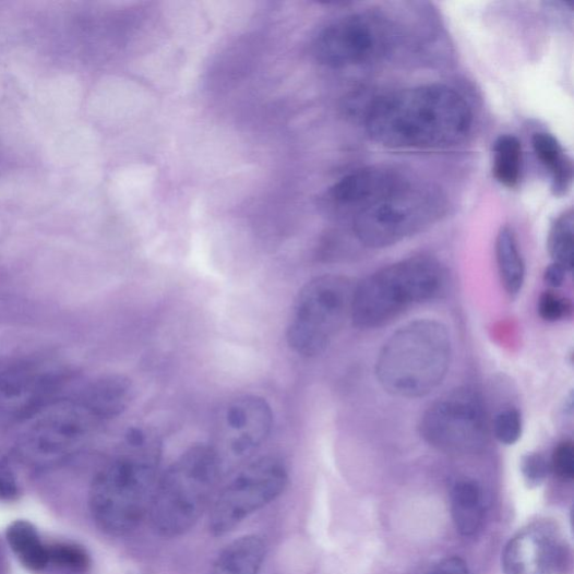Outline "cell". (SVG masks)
Wrapping results in <instances>:
<instances>
[{
    "label": "cell",
    "mask_w": 574,
    "mask_h": 574,
    "mask_svg": "<svg viewBox=\"0 0 574 574\" xmlns=\"http://www.w3.org/2000/svg\"><path fill=\"white\" fill-rule=\"evenodd\" d=\"M474 124L471 107L443 85L406 88L383 96L367 111L364 128L375 143L392 150L428 151L463 142Z\"/></svg>",
    "instance_id": "6da1fadb"
},
{
    "label": "cell",
    "mask_w": 574,
    "mask_h": 574,
    "mask_svg": "<svg viewBox=\"0 0 574 574\" xmlns=\"http://www.w3.org/2000/svg\"><path fill=\"white\" fill-rule=\"evenodd\" d=\"M129 453L107 465L94 487V505L105 529L128 535L150 514L159 478L160 444L141 428L127 433Z\"/></svg>",
    "instance_id": "7a4b0ae2"
},
{
    "label": "cell",
    "mask_w": 574,
    "mask_h": 574,
    "mask_svg": "<svg viewBox=\"0 0 574 574\" xmlns=\"http://www.w3.org/2000/svg\"><path fill=\"white\" fill-rule=\"evenodd\" d=\"M453 340L447 327L432 319L409 322L396 331L382 347L375 374L381 387L399 398H420L445 380Z\"/></svg>",
    "instance_id": "3957f363"
},
{
    "label": "cell",
    "mask_w": 574,
    "mask_h": 574,
    "mask_svg": "<svg viewBox=\"0 0 574 574\" xmlns=\"http://www.w3.org/2000/svg\"><path fill=\"white\" fill-rule=\"evenodd\" d=\"M224 473L211 444L193 445L159 476L150 516L162 538L186 535L211 510Z\"/></svg>",
    "instance_id": "277c9868"
},
{
    "label": "cell",
    "mask_w": 574,
    "mask_h": 574,
    "mask_svg": "<svg viewBox=\"0 0 574 574\" xmlns=\"http://www.w3.org/2000/svg\"><path fill=\"white\" fill-rule=\"evenodd\" d=\"M446 282L444 266L430 256L391 264L356 284L351 321L358 330H379L407 310L439 298Z\"/></svg>",
    "instance_id": "5b68a950"
},
{
    "label": "cell",
    "mask_w": 574,
    "mask_h": 574,
    "mask_svg": "<svg viewBox=\"0 0 574 574\" xmlns=\"http://www.w3.org/2000/svg\"><path fill=\"white\" fill-rule=\"evenodd\" d=\"M356 284L347 276L326 274L302 287L286 332L296 354L313 358L331 347L351 320Z\"/></svg>",
    "instance_id": "8992f818"
},
{
    "label": "cell",
    "mask_w": 574,
    "mask_h": 574,
    "mask_svg": "<svg viewBox=\"0 0 574 574\" xmlns=\"http://www.w3.org/2000/svg\"><path fill=\"white\" fill-rule=\"evenodd\" d=\"M445 212L446 199L439 189L406 180L357 215L352 230L364 248L382 250L429 229Z\"/></svg>",
    "instance_id": "52a82bcc"
},
{
    "label": "cell",
    "mask_w": 574,
    "mask_h": 574,
    "mask_svg": "<svg viewBox=\"0 0 574 574\" xmlns=\"http://www.w3.org/2000/svg\"><path fill=\"white\" fill-rule=\"evenodd\" d=\"M397 43L393 23L384 15H347L324 27L314 40L316 60L330 68L374 64L390 56Z\"/></svg>",
    "instance_id": "ba28073f"
},
{
    "label": "cell",
    "mask_w": 574,
    "mask_h": 574,
    "mask_svg": "<svg viewBox=\"0 0 574 574\" xmlns=\"http://www.w3.org/2000/svg\"><path fill=\"white\" fill-rule=\"evenodd\" d=\"M289 481L285 464L263 457L244 465L216 494L210 512V529L228 535L244 519L278 499Z\"/></svg>",
    "instance_id": "9c48e42d"
},
{
    "label": "cell",
    "mask_w": 574,
    "mask_h": 574,
    "mask_svg": "<svg viewBox=\"0 0 574 574\" xmlns=\"http://www.w3.org/2000/svg\"><path fill=\"white\" fill-rule=\"evenodd\" d=\"M419 432L441 453L456 456L478 453L488 439L487 414L481 397L467 387L443 395L421 417Z\"/></svg>",
    "instance_id": "30bf717a"
},
{
    "label": "cell",
    "mask_w": 574,
    "mask_h": 574,
    "mask_svg": "<svg viewBox=\"0 0 574 574\" xmlns=\"http://www.w3.org/2000/svg\"><path fill=\"white\" fill-rule=\"evenodd\" d=\"M67 375L37 361L14 363L0 373V429L26 423L59 400Z\"/></svg>",
    "instance_id": "8fae6325"
},
{
    "label": "cell",
    "mask_w": 574,
    "mask_h": 574,
    "mask_svg": "<svg viewBox=\"0 0 574 574\" xmlns=\"http://www.w3.org/2000/svg\"><path fill=\"white\" fill-rule=\"evenodd\" d=\"M273 411L267 400L258 395H242L228 402L219 411L211 444L223 469L249 462L268 439Z\"/></svg>",
    "instance_id": "7c38bea8"
},
{
    "label": "cell",
    "mask_w": 574,
    "mask_h": 574,
    "mask_svg": "<svg viewBox=\"0 0 574 574\" xmlns=\"http://www.w3.org/2000/svg\"><path fill=\"white\" fill-rule=\"evenodd\" d=\"M28 422L21 445L44 455L65 453L100 424L76 397L60 398Z\"/></svg>",
    "instance_id": "4fadbf2b"
},
{
    "label": "cell",
    "mask_w": 574,
    "mask_h": 574,
    "mask_svg": "<svg viewBox=\"0 0 574 574\" xmlns=\"http://www.w3.org/2000/svg\"><path fill=\"white\" fill-rule=\"evenodd\" d=\"M566 560V548L554 526L528 525L509 542L503 553L505 574H554Z\"/></svg>",
    "instance_id": "5bb4252c"
},
{
    "label": "cell",
    "mask_w": 574,
    "mask_h": 574,
    "mask_svg": "<svg viewBox=\"0 0 574 574\" xmlns=\"http://www.w3.org/2000/svg\"><path fill=\"white\" fill-rule=\"evenodd\" d=\"M406 180L398 172L386 168L360 170L346 176L327 190V206L352 220Z\"/></svg>",
    "instance_id": "9a60e30c"
},
{
    "label": "cell",
    "mask_w": 574,
    "mask_h": 574,
    "mask_svg": "<svg viewBox=\"0 0 574 574\" xmlns=\"http://www.w3.org/2000/svg\"><path fill=\"white\" fill-rule=\"evenodd\" d=\"M133 382L125 375L109 374L91 382L76 398L100 423L127 411L134 399Z\"/></svg>",
    "instance_id": "2e32d148"
},
{
    "label": "cell",
    "mask_w": 574,
    "mask_h": 574,
    "mask_svg": "<svg viewBox=\"0 0 574 574\" xmlns=\"http://www.w3.org/2000/svg\"><path fill=\"white\" fill-rule=\"evenodd\" d=\"M451 516L457 531L474 537L485 519V503L480 486L470 479L459 480L451 491Z\"/></svg>",
    "instance_id": "e0dca14e"
},
{
    "label": "cell",
    "mask_w": 574,
    "mask_h": 574,
    "mask_svg": "<svg viewBox=\"0 0 574 574\" xmlns=\"http://www.w3.org/2000/svg\"><path fill=\"white\" fill-rule=\"evenodd\" d=\"M265 558L264 540L259 536H244L219 553L212 574H260Z\"/></svg>",
    "instance_id": "ac0fdd59"
},
{
    "label": "cell",
    "mask_w": 574,
    "mask_h": 574,
    "mask_svg": "<svg viewBox=\"0 0 574 574\" xmlns=\"http://www.w3.org/2000/svg\"><path fill=\"white\" fill-rule=\"evenodd\" d=\"M533 150L542 166L552 177V192L555 196L567 193L573 180V163L559 141L551 134L537 133L531 139Z\"/></svg>",
    "instance_id": "d6986e66"
},
{
    "label": "cell",
    "mask_w": 574,
    "mask_h": 574,
    "mask_svg": "<svg viewBox=\"0 0 574 574\" xmlns=\"http://www.w3.org/2000/svg\"><path fill=\"white\" fill-rule=\"evenodd\" d=\"M497 261L506 294L517 297L525 282V263L519 251L515 232L509 226L502 227L497 238Z\"/></svg>",
    "instance_id": "ffe728a7"
},
{
    "label": "cell",
    "mask_w": 574,
    "mask_h": 574,
    "mask_svg": "<svg viewBox=\"0 0 574 574\" xmlns=\"http://www.w3.org/2000/svg\"><path fill=\"white\" fill-rule=\"evenodd\" d=\"M7 537L12 550L27 569L40 571L48 565V548L40 542L37 530L29 522L16 521L11 524Z\"/></svg>",
    "instance_id": "44dd1931"
},
{
    "label": "cell",
    "mask_w": 574,
    "mask_h": 574,
    "mask_svg": "<svg viewBox=\"0 0 574 574\" xmlns=\"http://www.w3.org/2000/svg\"><path fill=\"white\" fill-rule=\"evenodd\" d=\"M493 174L495 179L506 188L519 183L523 168V148L514 135H502L494 144Z\"/></svg>",
    "instance_id": "7402d4cb"
},
{
    "label": "cell",
    "mask_w": 574,
    "mask_h": 574,
    "mask_svg": "<svg viewBox=\"0 0 574 574\" xmlns=\"http://www.w3.org/2000/svg\"><path fill=\"white\" fill-rule=\"evenodd\" d=\"M573 212L569 210L555 219L548 238V250L552 264L564 268L569 273L573 268Z\"/></svg>",
    "instance_id": "603a6c76"
},
{
    "label": "cell",
    "mask_w": 574,
    "mask_h": 574,
    "mask_svg": "<svg viewBox=\"0 0 574 574\" xmlns=\"http://www.w3.org/2000/svg\"><path fill=\"white\" fill-rule=\"evenodd\" d=\"M522 416L516 408H505L497 416L494 421V434L502 444H515L522 437Z\"/></svg>",
    "instance_id": "cb8c5ba5"
},
{
    "label": "cell",
    "mask_w": 574,
    "mask_h": 574,
    "mask_svg": "<svg viewBox=\"0 0 574 574\" xmlns=\"http://www.w3.org/2000/svg\"><path fill=\"white\" fill-rule=\"evenodd\" d=\"M49 562L72 570H86L91 564L88 553L73 545H55L48 548Z\"/></svg>",
    "instance_id": "d4e9b609"
},
{
    "label": "cell",
    "mask_w": 574,
    "mask_h": 574,
    "mask_svg": "<svg viewBox=\"0 0 574 574\" xmlns=\"http://www.w3.org/2000/svg\"><path fill=\"white\" fill-rule=\"evenodd\" d=\"M551 470L562 480H572L574 476V446L571 441H563L553 451Z\"/></svg>",
    "instance_id": "484cf974"
},
{
    "label": "cell",
    "mask_w": 574,
    "mask_h": 574,
    "mask_svg": "<svg viewBox=\"0 0 574 574\" xmlns=\"http://www.w3.org/2000/svg\"><path fill=\"white\" fill-rule=\"evenodd\" d=\"M570 311V303L554 292H546L539 300V313L546 321L557 322L562 320Z\"/></svg>",
    "instance_id": "4316f807"
},
{
    "label": "cell",
    "mask_w": 574,
    "mask_h": 574,
    "mask_svg": "<svg viewBox=\"0 0 574 574\" xmlns=\"http://www.w3.org/2000/svg\"><path fill=\"white\" fill-rule=\"evenodd\" d=\"M550 470V463L539 454L527 455L522 462V473L529 485H540Z\"/></svg>",
    "instance_id": "83f0119b"
},
{
    "label": "cell",
    "mask_w": 574,
    "mask_h": 574,
    "mask_svg": "<svg viewBox=\"0 0 574 574\" xmlns=\"http://www.w3.org/2000/svg\"><path fill=\"white\" fill-rule=\"evenodd\" d=\"M19 495L15 477L9 465L0 458V500L12 501Z\"/></svg>",
    "instance_id": "f1b7e54d"
},
{
    "label": "cell",
    "mask_w": 574,
    "mask_h": 574,
    "mask_svg": "<svg viewBox=\"0 0 574 574\" xmlns=\"http://www.w3.org/2000/svg\"><path fill=\"white\" fill-rule=\"evenodd\" d=\"M427 574H470V572L462 559L446 558L434 564Z\"/></svg>",
    "instance_id": "f546056e"
},
{
    "label": "cell",
    "mask_w": 574,
    "mask_h": 574,
    "mask_svg": "<svg viewBox=\"0 0 574 574\" xmlns=\"http://www.w3.org/2000/svg\"><path fill=\"white\" fill-rule=\"evenodd\" d=\"M566 272L564 268L555 265V264H551L547 270H546V273H545V279L546 282L552 286V287H560L563 283H564V279L566 277Z\"/></svg>",
    "instance_id": "4dcf8cb0"
}]
</instances>
